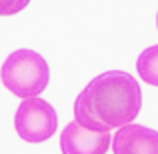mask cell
I'll return each instance as SVG.
<instances>
[{
    "label": "cell",
    "instance_id": "6da1fadb",
    "mask_svg": "<svg viewBox=\"0 0 158 154\" xmlns=\"http://www.w3.org/2000/svg\"><path fill=\"white\" fill-rule=\"evenodd\" d=\"M142 106L140 84L122 70H108L88 82L74 102V122L98 134L132 124Z\"/></svg>",
    "mask_w": 158,
    "mask_h": 154
},
{
    "label": "cell",
    "instance_id": "7a4b0ae2",
    "mask_svg": "<svg viewBox=\"0 0 158 154\" xmlns=\"http://www.w3.org/2000/svg\"><path fill=\"white\" fill-rule=\"evenodd\" d=\"M48 64L34 50H14L4 60L0 70V80L18 98H38V94L48 86Z\"/></svg>",
    "mask_w": 158,
    "mask_h": 154
},
{
    "label": "cell",
    "instance_id": "3957f363",
    "mask_svg": "<svg viewBox=\"0 0 158 154\" xmlns=\"http://www.w3.org/2000/svg\"><path fill=\"white\" fill-rule=\"evenodd\" d=\"M16 134L26 142H44L52 138L58 128V118L54 108L42 98L22 100L14 114Z\"/></svg>",
    "mask_w": 158,
    "mask_h": 154
},
{
    "label": "cell",
    "instance_id": "277c9868",
    "mask_svg": "<svg viewBox=\"0 0 158 154\" xmlns=\"http://www.w3.org/2000/svg\"><path fill=\"white\" fill-rule=\"evenodd\" d=\"M112 146L110 134H98L82 128L78 122H68L60 132L62 154H106Z\"/></svg>",
    "mask_w": 158,
    "mask_h": 154
},
{
    "label": "cell",
    "instance_id": "5b68a950",
    "mask_svg": "<svg viewBox=\"0 0 158 154\" xmlns=\"http://www.w3.org/2000/svg\"><path fill=\"white\" fill-rule=\"evenodd\" d=\"M114 154H158V132L142 124H128L112 138Z\"/></svg>",
    "mask_w": 158,
    "mask_h": 154
},
{
    "label": "cell",
    "instance_id": "8992f818",
    "mask_svg": "<svg viewBox=\"0 0 158 154\" xmlns=\"http://www.w3.org/2000/svg\"><path fill=\"white\" fill-rule=\"evenodd\" d=\"M136 70L140 74V80L158 86V44L148 46L140 52L138 60H136Z\"/></svg>",
    "mask_w": 158,
    "mask_h": 154
},
{
    "label": "cell",
    "instance_id": "52a82bcc",
    "mask_svg": "<svg viewBox=\"0 0 158 154\" xmlns=\"http://www.w3.org/2000/svg\"><path fill=\"white\" fill-rule=\"evenodd\" d=\"M28 2L26 0H22V2H18V0H12V2H0V14L2 16H8V14H16V12H20L22 8H26Z\"/></svg>",
    "mask_w": 158,
    "mask_h": 154
},
{
    "label": "cell",
    "instance_id": "ba28073f",
    "mask_svg": "<svg viewBox=\"0 0 158 154\" xmlns=\"http://www.w3.org/2000/svg\"><path fill=\"white\" fill-rule=\"evenodd\" d=\"M156 24H158V16H156Z\"/></svg>",
    "mask_w": 158,
    "mask_h": 154
}]
</instances>
